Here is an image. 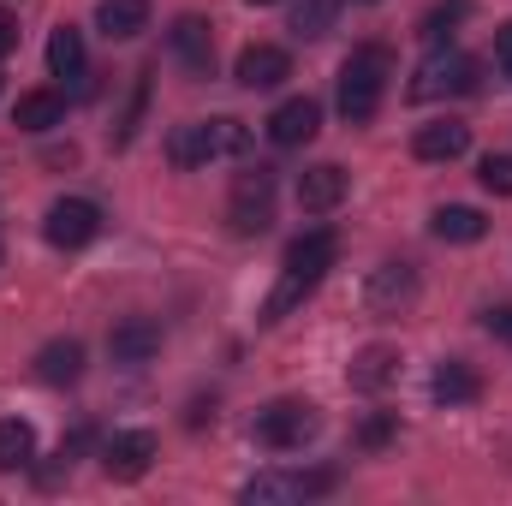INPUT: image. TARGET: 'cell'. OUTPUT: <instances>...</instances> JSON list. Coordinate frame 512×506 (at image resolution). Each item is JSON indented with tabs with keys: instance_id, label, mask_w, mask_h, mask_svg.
Listing matches in <instances>:
<instances>
[{
	"instance_id": "6da1fadb",
	"label": "cell",
	"mask_w": 512,
	"mask_h": 506,
	"mask_svg": "<svg viewBox=\"0 0 512 506\" xmlns=\"http://www.w3.org/2000/svg\"><path fill=\"white\" fill-rule=\"evenodd\" d=\"M334 256H340V239H334L328 227H310L304 239H292V245H286V262H280V286H274L268 304H262V322H280L292 304H304V298L322 286V274L334 268Z\"/></svg>"
},
{
	"instance_id": "7a4b0ae2",
	"label": "cell",
	"mask_w": 512,
	"mask_h": 506,
	"mask_svg": "<svg viewBox=\"0 0 512 506\" xmlns=\"http://www.w3.org/2000/svg\"><path fill=\"white\" fill-rule=\"evenodd\" d=\"M387 78H393V54H387V48H376V42H370V48H352V60L340 66V114H346L352 126L376 120Z\"/></svg>"
},
{
	"instance_id": "3957f363",
	"label": "cell",
	"mask_w": 512,
	"mask_h": 506,
	"mask_svg": "<svg viewBox=\"0 0 512 506\" xmlns=\"http://www.w3.org/2000/svg\"><path fill=\"white\" fill-rule=\"evenodd\" d=\"M316 429H322V411L310 399H268L251 417V441L268 453H298Z\"/></svg>"
},
{
	"instance_id": "277c9868",
	"label": "cell",
	"mask_w": 512,
	"mask_h": 506,
	"mask_svg": "<svg viewBox=\"0 0 512 506\" xmlns=\"http://www.w3.org/2000/svg\"><path fill=\"white\" fill-rule=\"evenodd\" d=\"M227 221L239 239H256L274 227V167H245L233 179V197H227Z\"/></svg>"
},
{
	"instance_id": "5b68a950",
	"label": "cell",
	"mask_w": 512,
	"mask_h": 506,
	"mask_svg": "<svg viewBox=\"0 0 512 506\" xmlns=\"http://www.w3.org/2000/svg\"><path fill=\"white\" fill-rule=\"evenodd\" d=\"M471 90H477V60L459 48H435L411 78V102H441V96H471Z\"/></svg>"
},
{
	"instance_id": "8992f818",
	"label": "cell",
	"mask_w": 512,
	"mask_h": 506,
	"mask_svg": "<svg viewBox=\"0 0 512 506\" xmlns=\"http://www.w3.org/2000/svg\"><path fill=\"white\" fill-rule=\"evenodd\" d=\"M96 233H102V209H96L90 197H60V203H48V215H42V239H48L54 251H84Z\"/></svg>"
},
{
	"instance_id": "52a82bcc",
	"label": "cell",
	"mask_w": 512,
	"mask_h": 506,
	"mask_svg": "<svg viewBox=\"0 0 512 506\" xmlns=\"http://www.w3.org/2000/svg\"><path fill=\"white\" fill-rule=\"evenodd\" d=\"M417 292H423V280H417L411 262H382V268H370V280H364V304H370L376 316H405V310L417 304Z\"/></svg>"
},
{
	"instance_id": "ba28073f",
	"label": "cell",
	"mask_w": 512,
	"mask_h": 506,
	"mask_svg": "<svg viewBox=\"0 0 512 506\" xmlns=\"http://www.w3.org/2000/svg\"><path fill=\"white\" fill-rule=\"evenodd\" d=\"M334 489V477L328 471H262L251 477L239 495L251 506H280V501H310V495H328Z\"/></svg>"
},
{
	"instance_id": "9c48e42d",
	"label": "cell",
	"mask_w": 512,
	"mask_h": 506,
	"mask_svg": "<svg viewBox=\"0 0 512 506\" xmlns=\"http://www.w3.org/2000/svg\"><path fill=\"white\" fill-rule=\"evenodd\" d=\"M167 48H173V60H179L191 78H209V66H215V30H209V18H197V12L173 18Z\"/></svg>"
},
{
	"instance_id": "30bf717a",
	"label": "cell",
	"mask_w": 512,
	"mask_h": 506,
	"mask_svg": "<svg viewBox=\"0 0 512 506\" xmlns=\"http://www.w3.org/2000/svg\"><path fill=\"white\" fill-rule=\"evenodd\" d=\"M149 465H155V435H149V429H120V435L102 447V471H108L114 483H137Z\"/></svg>"
},
{
	"instance_id": "8fae6325",
	"label": "cell",
	"mask_w": 512,
	"mask_h": 506,
	"mask_svg": "<svg viewBox=\"0 0 512 506\" xmlns=\"http://www.w3.org/2000/svg\"><path fill=\"white\" fill-rule=\"evenodd\" d=\"M316 131H322V102H310V96H292V102H280L268 114V137L280 149H304Z\"/></svg>"
},
{
	"instance_id": "7c38bea8",
	"label": "cell",
	"mask_w": 512,
	"mask_h": 506,
	"mask_svg": "<svg viewBox=\"0 0 512 506\" xmlns=\"http://www.w3.org/2000/svg\"><path fill=\"white\" fill-rule=\"evenodd\" d=\"M155 352H161V322H149V316L114 322V334H108V358H114V364L137 370V364H149Z\"/></svg>"
},
{
	"instance_id": "4fadbf2b",
	"label": "cell",
	"mask_w": 512,
	"mask_h": 506,
	"mask_svg": "<svg viewBox=\"0 0 512 506\" xmlns=\"http://www.w3.org/2000/svg\"><path fill=\"white\" fill-rule=\"evenodd\" d=\"M340 203H346V167L316 161V167L298 173V209H304V215H328V209H340Z\"/></svg>"
},
{
	"instance_id": "5bb4252c",
	"label": "cell",
	"mask_w": 512,
	"mask_h": 506,
	"mask_svg": "<svg viewBox=\"0 0 512 506\" xmlns=\"http://www.w3.org/2000/svg\"><path fill=\"white\" fill-rule=\"evenodd\" d=\"M286 78H292L286 48H274V42H251V48L239 54V84H245V90H274V84H286Z\"/></svg>"
},
{
	"instance_id": "9a60e30c",
	"label": "cell",
	"mask_w": 512,
	"mask_h": 506,
	"mask_svg": "<svg viewBox=\"0 0 512 506\" xmlns=\"http://www.w3.org/2000/svg\"><path fill=\"white\" fill-rule=\"evenodd\" d=\"M471 149V126H459V120H429V126H417L411 137V155L417 161H459Z\"/></svg>"
},
{
	"instance_id": "2e32d148",
	"label": "cell",
	"mask_w": 512,
	"mask_h": 506,
	"mask_svg": "<svg viewBox=\"0 0 512 506\" xmlns=\"http://www.w3.org/2000/svg\"><path fill=\"white\" fill-rule=\"evenodd\" d=\"M429 233H435L441 245H477V239L489 233V221H483V209H471V203H441V209L429 215Z\"/></svg>"
},
{
	"instance_id": "e0dca14e",
	"label": "cell",
	"mask_w": 512,
	"mask_h": 506,
	"mask_svg": "<svg viewBox=\"0 0 512 506\" xmlns=\"http://www.w3.org/2000/svg\"><path fill=\"white\" fill-rule=\"evenodd\" d=\"M149 0H102L96 6V30L108 36V42H131V36H143L149 30Z\"/></svg>"
},
{
	"instance_id": "ac0fdd59",
	"label": "cell",
	"mask_w": 512,
	"mask_h": 506,
	"mask_svg": "<svg viewBox=\"0 0 512 506\" xmlns=\"http://www.w3.org/2000/svg\"><path fill=\"white\" fill-rule=\"evenodd\" d=\"M346 381H352L358 393H382V387H393V381H399V352H393V346H364V352L352 358Z\"/></svg>"
},
{
	"instance_id": "d6986e66",
	"label": "cell",
	"mask_w": 512,
	"mask_h": 506,
	"mask_svg": "<svg viewBox=\"0 0 512 506\" xmlns=\"http://www.w3.org/2000/svg\"><path fill=\"white\" fill-rule=\"evenodd\" d=\"M36 376L48 381V387H72V381L84 376V346L78 340H48L36 352Z\"/></svg>"
},
{
	"instance_id": "ffe728a7",
	"label": "cell",
	"mask_w": 512,
	"mask_h": 506,
	"mask_svg": "<svg viewBox=\"0 0 512 506\" xmlns=\"http://www.w3.org/2000/svg\"><path fill=\"white\" fill-rule=\"evenodd\" d=\"M429 393H435L441 405H471V399L483 393V381H477V370H471L465 358H447V364H435V376H429Z\"/></svg>"
},
{
	"instance_id": "44dd1931",
	"label": "cell",
	"mask_w": 512,
	"mask_h": 506,
	"mask_svg": "<svg viewBox=\"0 0 512 506\" xmlns=\"http://www.w3.org/2000/svg\"><path fill=\"white\" fill-rule=\"evenodd\" d=\"M12 120H18V131H54L60 120H66V96H54V90H24L18 96V108H12Z\"/></svg>"
},
{
	"instance_id": "7402d4cb",
	"label": "cell",
	"mask_w": 512,
	"mask_h": 506,
	"mask_svg": "<svg viewBox=\"0 0 512 506\" xmlns=\"http://www.w3.org/2000/svg\"><path fill=\"white\" fill-rule=\"evenodd\" d=\"M167 161H173V167H203V161H215V143H209V120L173 126V137H167Z\"/></svg>"
},
{
	"instance_id": "603a6c76",
	"label": "cell",
	"mask_w": 512,
	"mask_h": 506,
	"mask_svg": "<svg viewBox=\"0 0 512 506\" xmlns=\"http://www.w3.org/2000/svg\"><path fill=\"white\" fill-rule=\"evenodd\" d=\"M48 72H54V78H84V36H78L72 24H60V30L48 36Z\"/></svg>"
},
{
	"instance_id": "cb8c5ba5",
	"label": "cell",
	"mask_w": 512,
	"mask_h": 506,
	"mask_svg": "<svg viewBox=\"0 0 512 506\" xmlns=\"http://www.w3.org/2000/svg\"><path fill=\"white\" fill-rule=\"evenodd\" d=\"M30 453H36V429L24 417H0V471L30 465Z\"/></svg>"
},
{
	"instance_id": "d4e9b609",
	"label": "cell",
	"mask_w": 512,
	"mask_h": 506,
	"mask_svg": "<svg viewBox=\"0 0 512 506\" xmlns=\"http://www.w3.org/2000/svg\"><path fill=\"white\" fill-rule=\"evenodd\" d=\"M465 18H471V0H441V6H429V12H423V30H417V36H423L429 48H441Z\"/></svg>"
},
{
	"instance_id": "484cf974",
	"label": "cell",
	"mask_w": 512,
	"mask_h": 506,
	"mask_svg": "<svg viewBox=\"0 0 512 506\" xmlns=\"http://www.w3.org/2000/svg\"><path fill=\"white\" fill-rule=\"evenodd\" d=\"M298 42H316L334 30V0H292V24H286Z\"/></svg>"
},
{
	"instance_id": "4316f807",
	"label": "cell",
	"mask_w": 512,
	"mask_h": 506,
	"mask_svg": "<svg viewBox=\"0 0 512 506\" xmlns=\"http://www.w3.org/2000/svg\"><path fill=\"white\" fill-rule=\"evenodd\" d=\"M209 143H215V155H245L251 131L239 126V120H209Z\"/></svg>"
},
{
	"instance_id": "83f0119b",
	"label": "cell",
	"mask_w": 512,
	"mask_h": 506,
	"mask_svg": "<svg viewBox=\"0 0 512 506\" xmlns=\"http://www.w3.org/2000/svg\"><path fill=\"white\" fill-rule=\"evenodd\" d=\"M477 179H483V191H489V197H512V155H483Z\"/></svg>"
},
{
	"instance_id": "f1b7e54d",
	"label": "cell",
	"mask_w": 512,
	"mask_h": 506,
	"mask_svg": "<svg viewBox=\"0 0 512 506\" xmlns=\"http://www.w3.org/2000/svg\"><path fill=\"white\" fill-rule=\"evenodd\" d=\"M495 66L512 78V24H501V36H495Z\"/></svg>"
},
{
	"instance_id": "f546056e",
	"label": "cell",
	"mask_w": 512,
	"mask_h": 506,
	"mask_svg": "<svg viewBox=\"0 0 512 506\" xmlns=\"http://www.w3.org/2000/svg\"><path fill=\"white\" fill-rule=\"evenodd\" d=\"M12 48H18V18H12V12H0V60H6Z\"/></svg>"
},
{
	"instance_id": "4dcf8cb0",
	"label": "cell",
	"mask_w": 512,
	"mask_h": 506,
	"mask_svg": "<svg viewBox=\"0 0 512 506\" xmlns=\"http://www.w3.org/2000/svg\"><path fill=\"white\" fill-rule=\"evenodd\" d=\"M489 334L512 346V304H507V310H489Z\"/></svg>"
},
{
	"instance_id": "1f68e13d",
	"label": "cell",
	"mask_w": 512,
	"mask_h": 506,
	"mask_svg": "<svg viewBox=\"0 0 512 506\" xmlns=\"http://www.w3.org/2000/svg\"><path fill=\"white\" fill-rule=\"evenodd\" d=\"M387 435H393V423H387V417H376V423H364V447H382Z\"/></svg>"
},
{
	"instance_id": "d6a6232c",
	"label": "cell",
	"mask_w": 512,
	"mask_h": 506,
	"mask_svg": "<svg viewBox=\"0 0 512 506\" xmlns=\"http://www.w3.org/2000/svg\"><path fill=\"white\" fill-rule=\"evenodd\" d=\"M251 6H274V0H251Z\"/></svg>"
}]
</instances>
